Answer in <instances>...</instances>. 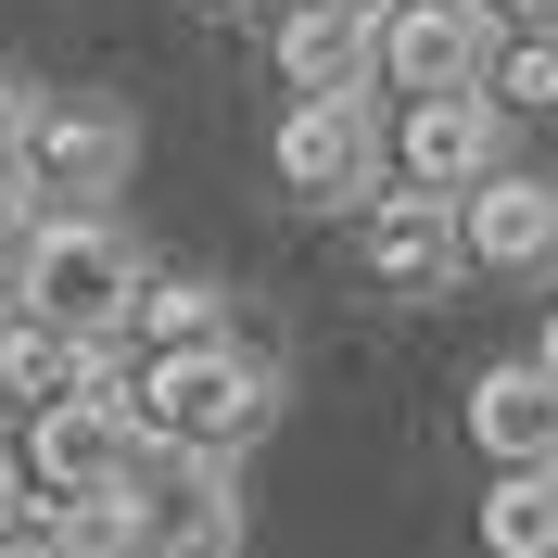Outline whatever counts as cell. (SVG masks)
I'll return each mask as SVG.
<instances>
[{"mask_svg": "<svg viewBox=\"0 0 558 558\" xmlns=\"http://www.w3.org/2000/svg\"><path fill=\"white\" fill-rule=\"evenodd\" d=\"M26 470H38V508H64V495H128L140 418L114 407V393H64V407L26 418Z\"/></svg>", "mask_w": 558, "mask_h": 558, "instance_id": "5b68a950", "label": "cell"}, {"mask_svg": "<svg viewBox=\"0 0 558 558\" xmlns=\"http://www.w3.org/2000/svg\"><path fill=\"white\" fill-rule=\"evenodd\" d=\"M305 13H355V26H381V0H305Z\"/></svg>", "mask_w": 558, "mask_h": 558, "instance_id": "44dd1931", "label": "cell"}, {"mask_svg": "<svg viewBox=\"0 0 558 558\" xmlns=\"http://www.w3.org/2000/svg\"><path fill=\"white\" fill-rule=\"evenodd\" d=\"M279 76H292L305 102H355V89L381 76V51H368L355 13H292V26H279Z\"/></svg>", "mask_w": 558, "mask_h": 558, "instance_id": "7c38bea8", "label": "cell"}, {"mask_svg": "<svg viewBox=\"0 0 558 558\" xmlns=\"http://www.w3.org/2000/svg\"><path fill=\"white\" fill-rule=\"evenodd\" d=\"M495 89H508V102H521V114H558V26H533L521 51L495 64Z\"/></svg>", "mask_w": 558, "mask_h": 558, "instance_id": "e0dca14e", "label": "cell"}, {"mask_svg": "<svg viewBox=\"0 0 558 558\" xmlns=\"http://www.w3.org/2000/svg\"><path fill=\"white\" fill-rule=\"evenodd\" d=\"M26 128H38V89H26V76H0V178H13V153H26Z\"/></svg>", "mask_w": 558, "mask_h": 558, "instance_id": "d6986e66", "label": "cell"}, {"mask_svg": "<svg viewBox=\"0 0 558 558\" xmlns=\"http://www.w3.org/2000/svg\"><path fill=\"white\" fill-rule=\"evenodd\" d=\"M128 330L153 355H204V343H229V292H216V279H140Z\"/></svg>", "mask_w": 558, "mask_h": 558, "instance_id": "5bb4252c", "label": "cell"}, {"mask_svg": "<svg viewBox=\"0 0 558 558\" xmlns=\"http://www.w3.org/2000/svg\"><path fill=\"white\" fill-rule=\"evenodd\" d=\"M279 191H292V204H368V191H381V128H368V102H292L279 114Z\"/></svg>", "mask_w": 558, "mask_h": 558, "instance_id": "52a82bcc", "label": "cell"}, {"mask_svg": "<svg viewBox=\"0 0 558 558\" xmlns=\"http://www.w3.org/2000/svg\"><path fill=\"white\" fill-rule=\"evenodd\" d=\"M0 521H13V457H0Z\"/></svg>", "mask_w": 558, "mask_h": 558, "instance_id": "603a6c76", "label": "cell"}, {"mask_svg": "<svg viewBox=\"0 0 558 558\" xmlns=\"http://www.w3.org/2000/svg\"><path fill=\"white\" fill-rule=\"evenodd\" d=\"M128 521H140V546H153V558H229V546H242V495H229L216 457H153V445H140Z\"/></svg>", "mask_w": 558, "mask_h": 558, "instance_id": "277c9868", "label": "cell"}, {"mask_svg": "<svg viewBox=\"0 0 558 558\" xmlns=\"http://www.w3.org/2000/svg\"><path fill=\"white\" fill-rule=\"evenodd\" d=\"M368 279H381V292H445L457 279V204L381 191V204H368Z\"/></svg>", "mask_w": 558, "mask_h": 558, "instance_id": "8fae6325", "label": "cell"}, {"mask_svg": "<svg viewBox=\"0 0 558 558\" xmlns=\"http://www.w3.org/2000/svg\"><path fill=\"white\" fill-rule=\"evenodd\" d=\"M495 102L483 89H457V102H407V128H393V178H407L418 204H470L495 178Z\"/></svg>", "mask_w": 558, "mask_h": 558, "instance_id": "ba28073f", "label": "cell"}, {"mask_svg": "<svg viewBox=\"0 0 558 558\" xmlns=\"http://www.w3.org/2000/svg\"><path fill=\"white\" fill-rule=\"evenodd\" d=\"M483 558H558V470H495Z\"/></svg>", "mask_w": 558, "mask_h": 558, "instance_id": "9a60e30c", "label": "cell"}, {"mask_svg": "<svg viewBox=\"0 0 558 558\" xmlns=\"http://www.w3.org/2000/svg\"><path fill=\"white\" fill-rule=\"evenodd\" d=\"M26 254H38V204H26V191H0V292L26 279Z\"/></svg>", "mask_w": 558, "mask_h": 558, "instance_id": "ac0fdd59", "label": "cell"}, {"mask_svg": "<svg viewBox=\"0 0 558 558\" xmlns=\"http://www.w3.org/2000/svg\"><path fill=\"white\" fill-rule=\"evenodd\" d=\"M368 51L407 102H457V89H483V0H393Z\"/></svg>", "mask_w": 558, "mask_h": 558, "instance_id": "8992f818", "label": "cell"}, {"mask_svg": "<svg viewBox=\"0 0 558 558\" xmlns=\"http://www.w3.org/2000/svg\"><path fill=\"white\" fill-rule=\"evenodd\" d=\"M140 242L114 229V216H38V254L26 279H13V305L38 317V330H64V343H114L140 305Z\"/></svg>", "mask_w": 558, "mask_h": 558, "instance_id": "7a4b0ae2", "label": "cell"}, {"mask_svg": "<svg viewBox=\"0 0 558 558\" xmlns=\"http://www.w3.org/2000/svg\"><path fill=\"white\" fill-rule=\"evenodd\" d=\"M457 267L546 279V267H558V178H508V166H495L483 191L457 204Z\"/></svg>", "mask_w": 558, "mask_h": 558, "instance_id": "9c48e42d", "label": "cell"}, {"mask_svg": "<svg viewBox=\"0 0 558 558\" xmlns=\"http://www.w3.org/2000/svg\"><path fill=\"white\" fill-rule=\"evenodd\" d=\"M38 521L64 533L76 558H128V546H140V521H128V495H64V508H38Z\"/></svg>", "mask_w": 558, "mask_h": 558, "instance_id": "2e32d148", "label": "cell"}, {"mask_svg": "<svg viewBox=\"0 0 558 558\" xmlns=\"http://www.w3.org/2000/svg\"><path fill=\"white\" fill-rule=\"evenodd\" d=\"M533 368H546V381H558V317H546V343H533Z\"/></svg>", "mask_w": 558, "mask_h": 558, "instance_id": "7402d4cb", "label": "cell"}, {"mask_svg": "<svg viewBox=\"0 0 558 558\" xmlns=\"http://www.w3.org/2000/svg\"><path fill=\"white\" fill-rule=\"evenodd\" d=\"M128 558H153V546H128Z\"/></svg>", "mask_w": 558, "mask_h": 558, "instance_id": "cb8c5ba5", "label": "cell"}, {"mask_svg": "<svg viewBox=\"0 0 558 558\" xmlns=\"http://www.w3.org/2000/svg\"><path fill=\"white\" fill-rule=\"evenodd\" d=\"M267 407H279V368L254 343H204V355H153L128 381V418H140V445L153 457H229L267 432Z\"/></svg>", "mask_w": 558, "mask_h": 558, "instance_id": "6da1fadb", "label": "cell"}, {"mask_svg": "<svg viewBox=\"0 0 558 558\" xmlns=\"http://www.w3.org/2000/svg\"><path fill=\"white\" fill-rule=\"evenodd\" d=\"M470 445H483L495 470H558V381L533 355H508V368L470 381Z\"/></svg>", "mask_w": 558, "mask_h": 558, "instance_id": "30bf717a", "label": "cell"}, {"mask_svg": "<svg viewBox=\"0 0 558 558\" xmlns=\"http://www.w3.org/2000/svg\"><path fill=\"white\" fill-rule=\"evenodd\" d=\"M128 166H140V128L114 102H38L0 191H26L38 216H102V191H128Z\"/></svg>", "mask_w": 558, "mask_h": 558, "instance_id": "3957f363", "label": "cell"}, {"mask_svg": "<svg viewBox=\"0 0 558 558\" xmlns=\"http://www.w3.org/2000/svg\"><path fill=\"white\" fill-rule=\"evenodd\" d=\"M89 355H102V343H64V330H38L26 305L0 317V393H26V407H64V393H89Z\"/></svg>", "mask_w": 558, "mask_h": 558, "instance_id": "4fadbf2b", "label": "cell"}, {"mask_svg": "<svg viewBox=\"0 0 558 558\" xmlns=\"http://www.w3.org/2000/svg\"><path fill=\"white\" fill-rule=\"evenodd\" d=\"M0 558H76V546H64L51 521H0Z\"/></svg>", "mask_w": 558, "mask_h": 558, "instance_id": "ffe728a7", "label": "cell"}]
</instances>
